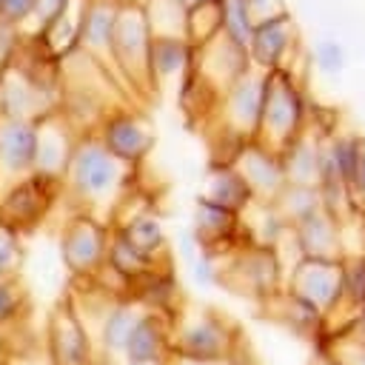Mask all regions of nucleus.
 <instances>
[{"label": "nucleus", "instance_id": "obj_28", "mask_svg": "<svg viewBox=\"0 0 365 365\" xmlns=\"http://www.w3.org/2000/svg\"><path fill=\"white\" fill-rule=\"evenodd\" d=\"M365 305V254H354L342 259V294H339V311L325 319V325H334L342 319L351 328L354 314Z\"/></svg>", "mask_w": 365, "mask_h": 365}, {"label": "nucleus", "instance_id": "obj_32", "mask_svg": "<svg viewBox=\"0 0 365 365\" xmlns=\"http://www.w3.org/2000/svg\"><path fill=\"white\" fill-rule=\"evenodd\" d=\"M362 148H365V140L359 134H348V131L345 134H328V151H331L336 177H339V182L348 191H351V182H354V174H356Z\"/></svg>", "mask_w": 365, "mask_h": 365}, {"label": "nucleus", "instance_id": "obj_12", "mask_svg": "<svg viewBox=\"0 0 365 365\" xmlns=\"http://www.w3.org/2000/svg\"><path fill=\"white\" fill-rule=\"evenodd\" d=\"M259 111H262V71L251 66L220 94V123L222 128L231 131V137L254 140L259 128Z\"/></svg>", "mask_w": 365, "mask_h": 365}, {"label": "nucleus", "instance_id": "obj_6", "mask_svg": "<svg viewBox=\"0 0 365 365\" xmlns=\"http://www.w3.org/2000/svg\"><path fill=\"white\" fill-rule=\"evenodd\" d=\"M220 279L254 299H271L285 285V268L277 248L248 245L225 257V262L220 265Z\"/></svg>", "mask_w": 365, "mask_h": 365}, {"label": "nucleus", "instance_id": "obj_41", "mask_svg": "<svg viewBox=\"0 0 365 365\" xmlns=\"http://www.w3.org/2000/svg\"><path fill=\"white\" fill-rule=\"evenodd\" d=\"M351 197L365 200V148H362V157H359V165H356V174L351 182Z\"/></svg>", "mask_w": 365, "mask_h": 365}, {"label": "nucleus", "instance_id": "obj_48", "mask_svg": "<svg viewBox=\"0 0 365 365\" xmlns=\"http://www.w3.org/2000/svg\"><path fill=\"white\" fill-rule=\"evenodd\" d=\"M317 365H319V362H317Z\"/></svg>", "mask_w": 365, "mask_h": 365}, {"label": "nucleus", "instance_id": "obj_23", "mask_svg": "<svg viewBox=\"0 0 365 365\" xmlns=\"http://www.w3.org/2000/svg\"><path fill=\"white\" fill-rule=\"evenodd\" d=\"M200 197H205V200H211V202H217V205H222V208H228L240 217L257 202L245 177L237 171V165H228V163H214L208 168Z\"/></svg>", "mask_w": 365, "mask_h": 365}, {"label": "nucleus", "instance_id": "obj_22", "mask_svg": "<svg viewBox=\"0 0 365 365\" xmlns=\"http://www.w3.org/2000/svg\"><path fill=\"white\" fill-rule=\"evenodd\" d=\"M128 299H134L143 311H154L163 314L168 319L180 317V285H177V274L171 268V262L157 265L151 274H145L140 282L131 285Z\"/></svg>", "mask_w": 365, "mask_h": 365}, {"label": "nucleus", "instance_id": "obj_38", "mask_svg": "<svg viewBox=\"0 0 365 365\" xmlns=\"http://www.w3.org/2000/svg\"><path fill=\"white\" fill-rule=\"evenodd\" d=\"M188 271H191L194 285H200V288H211L220 282V262H217V257H211L205 251H200L197 257L188 259Z\"/></svg>", "mask_w": 365, "mask_h": 365}, {"label": "nucleus", "instance_id": "obj_37", "mask_svg": "<svg viewBox=\"0 0 365 365\" xmlns=\"http://www.w3.org/2000/svg\"><path fill=\"white\" fill-rule=\"evenodd\" d=\"M37 3L40 0H0V26L14 29V26H23L26 20L37 17Z\"/></svg>", "mask_w": 365, "mask_h": 365}, {"label": "nucleus", "instance_id": "obj_30", "mask_svg": "<svg viewBox=\"0 0 365 365\" xmlns=\"http://www.w3.org/2000/svg\"><path fill=\"white\" fill-rule=\"evenodd\" d=\"M151 37H185L188 6L180 0H143Z\"/></svg>", "mask_w": 365, "mask_h": 365}, {"label": "nucleus", "instance_id": "obj_19", "mask_svg": "<svg viewBox=\"0 0 365 365\" xmlns=\"http://www.w3.org/2000/svg\"><path fill=\"white\" fill-rule=\"evenodd\" d=\"M37 128L40 131H37V163H34V171L63 180L68 157H71V148H74V140H77V131L63 114H54V111L40 117Z\"/></svg>", "mask_w": 365, "mask_h": 365}, {"label": "nucleus", "instance_id": "obj_35", "mask_svg": "<svg viewBox=\"0 0 365 365\" xmlns=\"http://www.w3.org/2000/svg\"><path fill=\"white\" fill-rule=\"evenodd\" d=\"M23 259H26L23 237L14 234V231H9V228H0V279L20 277Z\"/></svg>", "mask_w": 365, "mask_h": 365}, {"label": "nucleus", "instance_id": "obj_40", "mask_svg": "<svg viewBox=\"0 0 365 365\" xmlns=\"http://www.w3.org/2000/svg\"><path fill=\"white\" fill-rule=\"evenodd\" d=\"M251 6V14H254V23L257 20H265V17H274L279 11H285V6L279 0H248Z\"/></svg>", "mask_w": 365, "mask_h": 365}, {"label": "nucleus", "instance_id": "obj_33", "mask_svg": "<svg viewBox=\"0 0 365 365\" xmlns=\"http://www.w3.org/2000/svg\"><path fill=\"white\" fill-rule=\"evenodd\" d=\"M29 311V291L20 282V277L14 279H0V331L17 325Z\"/></svg>", "mask_w": 365, "mask_h": 365}, {"label": "nucleus", "instance_id": "obj_46", "mask_svg": "<svg viewBox=\"0 0 365 365\" xmlns=\"http://www.w3.org/2000/svg\"><path fill=\"white\" fill-rule=\"evenodd\" d=\"M180 3H185V6H197V3H202V0H180Z\"/></svg>", "mask_w": 365, "mask_h": 365}, {"label": "nucleus", "instance_id": "obj_43", "mask_svg": "<svg viewBox=\"0 0 365 365\" xmlns=\"http://www.w3.org/2000/svg\"><path fill=\"white\" fill-rule=\"evenodd\" d=\"M165 365H200V362H191V359H182V356H168Z\"/></svg>", "mask_w": 365, "mask_h": 365}, {"label": "nucleus", "instance_id": "obj_4", "mask_svg": "<svg viewBox=\"0 0 365 365\" xmlns=\"http://www.w3.org/2000/svg\"><path fill=\"white\" fill-rule=\"evenodd\" d=\"M63 194V180L31 171L29 177L0 185V228L29 234L46 222Z\"/></svg>", "mask_w": 365, "mask_h": 365}, {"label": "nucleus", "instance_id": "obj_3", "mask_svg": "<svg viewBox=\"0 0 365 365\" xmlns=\"http://www.w3.org/2000/svg\"><path fill=\"white\" fill-rule=\"evenodd\" d=\"M237 348V328L214 311L180 314L171 322V356H182L200 365H225Z\"/></svg>", "mask_w": 365, "mask_h": 365}, {"label": "nucleus", "instance_id": "obj_10", "mask_svg": "<svg viewBox=\"0 0 365 365\" xmlns=\"http://www.w3.org/2000/svg\"><path fill=\"white\" fill-rule=\"evenodd\" d=\"M94 137L128 171L137 168L154 148V128L148 125V120L143 114L128 111V108L106 111L94 128Z\"/></svg>", "mask_w": 365, "mask_h": 365}, {"label": "nucleus", "instance_id": "obj_14", "mask_svg": "<svg viewBox=\"0 0 365 365\" xmlns=\"http://www.w3.org/2000/svg\"><path fill=\"white\" fill-rule=\"evenodd\" d=\"M37 120L0 114V182L20 180L37 163Z\"/></svg>", "mask_w": 365, "mask_h": 365}, {"label": "nucleus", "instance_id": "obj_7", "mask_svg": "<svg viewBox=\"0 0 365 365\" xmlns=\"http://www.w3.org/2000/svg\"><path fill=\"white\" fill-rule=\"evenodd\" d=\"M148 46H151V29H148L143 3H117L111 60L120 68V74L134 86L151 83Z\"/></svg>", "mask_w": 365, "mask_h": 365}, {"label": "nucleus", "instance_id": "obj_36", "mask_svg": "<svg viewBox=\"0 0 365 365\" xmlns=\"http://www.w3.org/2000/svg\"><path fill=\"white\" fill-rule=\"evenodd\" d=\"M314 63L322 74L336 77L345 68V46L339 40H319L314 46Z\"/></svg>", "mask_w": 365, "mask_h": 365}, {"label": "nucleus", "instance_id": "obj_2", "mask_svg": "<svg viewBox=\"0 0 365 365\" xmlns=\"http://www.w3.org/2000/svg\"><path fill=\"white\" fill-rule=\"evenodd\" d=\"M308 123V100L302 94L299 80L291 68L262 71V111H259V128L257 143L282 151L297 137L305 134Z\"/></svg>", "mask_w": 365, "mask_h": 365}, {"label": "nucleus", "instance_id": "obj_8", "mask_svg": "<svg viewBox=\"0 0 365 365\" xmlns=\"http://www.w3.org/2000/svg\"><path fill=\"white\" fill-rule=\"evenodd\" d=\"M285 291L305 299L317 308L325 319L339 311L342 294V259H319V257H299L285 274Z\"/></svg>", "mask_w": 365, "mask_h": 365}, {"label": "nucleus", "instance_id": "obj_11", "mask_svg": "<svg viewBox=\"0 0 365 365\" xmlns=\"http://www.w3.org/2000/svg\"><path fill=\"white\" fill-rule=\"evenodd\" d=\"M191 234H194L200 251H205L211 257H222V259L248 248V245H254L242 217L217 205V202H211V200H205V197L197 200Z\"/></svg>", "mask_w": 365, "mask_h": 365}, {"label": "nucleus", "instance_id": "obj_34", "mask_svg": "<svg viewBox=\"0 0 365 365\" xmlns=\"http://www.w3.org/2000/svg\"><path fill=\"white\" fill-rule=\"evenodd\" d=\"M254 29V14L248 0H222V34H228L237 46H248Z\"/></svg>", "mask_w": 365, "mask_h": 365}, {"label": "nucleus", "instance_id": "obj_9", "mask_svg": "<svg viewBox=\"0 0 365 365\" xmlns=\"http://www.w3.org/2000/svg\"><path fill=\"white\" fill-rule=\"evenodd\" d=\"M46 351H48V365H97L100 362L94 336L71 299L60 302L51 311L46 325Z\"/></svg>", "mask_w": 365, "mask_h": 365}, {"label": "nucleus", "instance_id": "obj_45", "mask_svg": "<svg viewBox=\"0 0 365 365\" xmlns=\"http://www.w3.org/2000/svg\"><path fill=\"white\" fill-rule=\"evenodd\" d=\"M108 365H148V362H131V359H117V362H108Z\"/></svg>", "mask_w": 365, "mask_h": 365}, {"label": "nucleus", "instance_id": "obj_18", "mask_svg": "<svg viewBox=\"0 0 365 365\" xmlns=\"http://www.w3.org/2000/svg\"><path fill=\"white\" fill-rule=\"evenodd\" d=\"M291 237L302 257L345 259V220L328 211H317L308 220L291 225Z\"/></svg>", "mask_w": 365, "mask_h": 365}, {"label": "nucleus", "instance_id": "obj_44", "mask_svg": "<svg viewBox=\"0 0 365 365\" xmlns=\"http://www.w3.org/2000/svg\"><path fill=\"white\" fill-rule=\"evenodd\" d=\"M225 365H248V362H242V359H240V348H237V351H234V356H231Z\"/></svg>", "mask_w": 365, "mask_h": 365}, {"label": "nucleus", "instance_id": "obj_1", "mask_svg": "<svg viewBox=\"0 0 365 365\" xmlns=\"http://www.w3.org/2000/svg\"><path fill=\"white\" fill-rule=\"evenodd\" d=\"M128 168L117 163L100 140L91 134H77L66 174H63V194L83 205L86 214H94L100 208H114L120 197L125 194Z\"/></svg>", "mask_w": 365, "mask_h": 365}, {"label": "nucleus", "instance_id": "obj_13", "mask_svg": "<svg viewBox=\"0 0 365 365\" xmlns=\"http://www.w3.org/2000/svg\"><path fill=\"white\" fill-rule=\"evenodd\" d=\"M297 43H299V37H297L294 17L285 9L274 17H265V20L254 23L245 51H248V60H251L254 68L277 71V68H288Z\"/></svg>", "mask_w": 365, "mask_h": 365}, {"label": "nucleus", "instance_id": "obj_47", "mask_svg": "<svg viewBox=\"0 0 365 365\" xmlns=\"http://www.w3.org/2000/svg\"><path fill=\"white\" fill-rule=\"evenodd\" d=\"M3 31H6V29H3V26H0V43H3Z\"/></svg>", "mask_w": 365, "mask_h": 365}, {"label": "nucleus", "instance_id": "obj_39", "mask_svg": "<svg viewBox=\"0 0 365 365\" xmlns=\"http://www.w3.org/2000/svg\"><path fill=\"white\" fill-rule=\"evenodd\" d=\"M71 3H74V0H40V3H37V23H40V31H48L54 23H60V20L71 11Z\"/></svg>", "mask_w": 365, "mask_h": 365}, {"label": "nucleus", "instance_id": "obj_31", "mask_svg": "<svg viewBox=\"0 0 365 365\" xmlns=\"http://www.w3.org/2000/svg\"><path fill=\"white\" fill-rule=\"evenodd\" d=\"M222 31V0H202L197 6H188L185 20V40L200 48L208 40H214Z\"/></svg>", "mask_w": 365, "mask_h": 365}, {"label": "nucleus", "instance_id": "obj_5", "mask_svg": "<svg viewBox=\"0 0 365 365\" xmlns=\"http://www.w3.org/2000/svg\"><path fill=\"white\" fill-rule=\"evenodd\" d=\"M111 225L94 214L74 211L60 228V259L71 277L94 279L106 265Z\"/></svg>", "mask_w": 365, "mask_h": 365}, {"label": "nucleus", "instance_id": "obj_25", "mask_svg": "<svg viewBox=\"0 0 365 365\" xmlns=\"http://www.w3.org/2000/svg\"><path fill=\"white\" fill-rule=\"evenodd\" d=\"M194 54H197V48L185 37H151V46H148L151 83L185 77V71L194 66Z\"/></svg>", "mask_w": 365, "mask_h": 365}, {"label": "nucleus", "instance_id": "obj_24", "mask_svg": "<svg viewBox=\"0 0 365 365\" xmlns=\"http://www.w3.org/2000/svg\"><path fill=\"white\" fill-rule=\"evenodd\" d=\"M125 242H131L140 254L151 257V259H168L165 248H168V237H165V228L160 222V217L151 211V208H137V211H128L125 217H120L114 222V228Z\"/></svg>", "mask_w": 365, "mask_h": 365}, {"label": "nucleus", "instance_id": "obj_16", "mask_svg": "<svg viewBox=\"0 0 365 365\" xmlns=\"http://www.w3.org/2000/svg\"><path fill=\"white\" fill-rule=\"evenodd\" d=\"M140 314H143V308L128 297H114V299H106V302L100 299L97 328H91V336H94L100 359H106V362L123 359L125 339H128V334H131V328H134Z\"/></svg>", "mask_w": 365, "mask_h": 365}, {"label": "nucleus", "instance_id": "obj_26", "mask_svg": "<svg viewBox=\"0 0 365 365\" xmlns=\"http://www.w3.org/2000/svg\"><path fill=\"white\" fill-rule=\"evenodd\" d=\"M285 182L291 185H317L319 188V151H317V137H297L291 145L279 151Z\"/></svg>", "mask_w": 365, "mask_h": 365}, {"label": "nucleus", "instance_id": "obj_21", "mask_svg": "<svg viewBox=\"0 0 365 365\" xmlns=\"http://www.w3.org/2000/svg\"><path fill=\"white\" fill-rule=\"evenodd\" d=\"M114 20H117V3L114 0H86L77 17V46L94 57L97 63L111 60V43H114Z\"/></svg>", "mask_w": 365, "mask_h": 365}, {"label": "nucleus", "instance_id": "obj_17", "mask_svg": "<svg viewBox=\"0 0 365 365\" xmlns=\"http://www.w3.org/2000/svg\"><path fill=\"white\" fill-rule=\"evenodd\" d=\"M237 171L245 177L248 188L254 191L257 202H274L277 194L285 188V171H282V160L279 151L251 140L242 145V151L234 160Z\"/></svg>", "mask_w": 365, "mask_h": 365}, {"label": "nucleus", "instance_id": "obj_15", "mask_svg": "<svg viewBox=\"0 0 365 365\" xmlns=\"http://www.w3.org/2000/svg\"><path fill=\"white\" fill-rule=\"evenodd\" d=\"M251 68V60H248V51L242 46H237L228 34H217L214 40H208L205 46L197 48L194 54V71L211 86L217 88L220 94L242 74Z\"/></svg>", "mask_w": 365, "mask_h": 365}, {"label": "nucleus", "instance_id": "obj_20", "mask_svg": "<svg viewBox=\"0 0 365 365\" xmlns=\"http://www.w3.org/2000/svg\"><path fill=\"white\" fill-rule=\"evenodd\" d=\"M171 322L163 314L143 311L125 339L123 359L131 362H148V365H165L171 356Z\"/></svg>", "mask_w": 365, "mask_h": 365}, {"label": "nucleus", "instance_id": "obj_42", "mask_svg": "<svg viewBox=\"0 0 365 365\" xmlns=\"http://www.w3.org/2000/svg\"><path fill=\"white\" fill-rule=\"evenodd\" d=\"M351 334L356 336L359 345H365V305L354 314V319H351Z\"/></svg>", "mask_w": 365, "mask_h": 365}, {"label": "nucleus", "instance_id": "obj_27", "mask_svg": "<svg viewBox=\"0 0 365 365\" xmlns=\"http://www.w3.org/2000/svg\"><path fill=\"white\" fill-rule=\"evenodd\" d=\"M268 302H271L274 317H277L279 322H285L291 331H297V334H302V336H311V339H317L319 334H325V317H322L317 308H311L305 299L294 297L291 291L282 288V291L274 294Z\"/></svg>", "mask_w": 365, "mask_h": 365}, {"label": "nucleus", "instance_id": "obj_29", "mask_svg": "<svg viewBox=\"0 0 365 365\" xmlns=\"http://www.w3.org/2000/svg\"><path fill=\"white\" fill-rule=\"evenodd\" d=\"M271 205L288 225H297V222L308 220L311 214L322 211V197H319L317 185H291V182H285V188L277 194V200Z\"/></svg>", "mask_w": 365, "mask_h": 365}]
</instances>
